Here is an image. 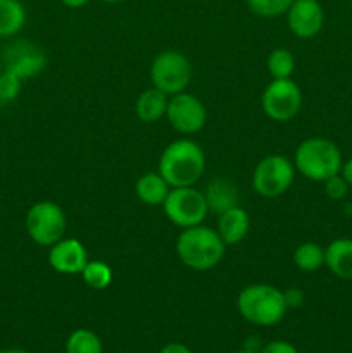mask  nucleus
Segmentation results:
<instances>
[{
	"label": "nucleus",
	"instance_id": "0eeeda50",
	"mask_svg": "<svg viewBox=\"0 0 352 353\" xmlns=\"http://www.w3.org/2000/svg\"><path fill=\"white\" fill-rule=\"evenodd\" d=\"M162 207H164L168 219L183 230L202 224L209 214L206 195L193 186L171 188Z\"/></svg>",
	"mask_w": 352,
	"mask_h": 353
},
{
	"label": "nucleus",
	"instance_id": "393cba45",
	"mask_svg": "<svg viewBox=\"0 0 352 353\" xmlns=\"http://www.w3.org/2000/svg\"><path fill=\"white\" fill-rule=\"evenodd\" d=\"M21 88H23V79L14 72L3 69L0 72V102L9 103L19 97Z\"/></svg>",
	"mask_w": 352,
	"mask_h": 353
},
{
	"label": "nucleus",
	"instance_id": "20e7f679",
	"mask_svg": "<svg viewBox=\"0 0 352 353\" xmlns=\"http://www.w3.org/2000/svg\"><path fill=\"white\" fill-rule=\"evenodd\" d=\"M342 152L326 138H307L297 147L293 165L309 181L324 183L342 171Z\"/></svg>",
	"mask_w": 352,
	"mask_h": 353
},
{
	"label": "nucleus",
	"instance_id": "ddd939ff",
	"mask_svg": "<svg viewBox=\"0 0 352 353\" xmlns=\"http://www.w3.org/2000/svg\"><path fill=\"white\" fill-rule=\"evenodd\" d=\"M86 262V248L76 238H62L48 252V264L59 274H81Z\"/></svg>",
	"mask_w": 352,
	"mask_h": 353
},
{
	"label": "nucleus",
	"instance_id": "72a5a7b5",
	"mask_svg": "<svg viewBox=\"0 0 352 353\" xmlns=\"http://www.w3.org/2000/svg\"><path fill=\"white\" fill-rule=\"evenodd\" d=\"M231 353H255V352H251V350H247V348H245V350H238V352H231Z\"/></svg>",
	"mask_w": 352,
	"mask_h": 353
},
{
	"label": "nucleus",
	"instance_id": "f704fd0d",
	"mask_svg": "<svg viewBox=\"0 0 352 353\" xmlns=\"http://www.w3.org/2000/svg\"><path fill=\"white\" fill-rule=\"evenodd\" d=\"M345 2H352V0H345Z\"/></svg>",
	"mask_w": 352,
	"mask_h": 353
},
{
	"label": "nucleus",
	"instance_id": "6ab92c4d",
	"mask_svg": "<svg viewBox=\"0 0 352 353\" xmlns=\"http://www.w3.org/2000/svg\"><path fill=\"white\" fill-rule=\"evenodd\" d=\"M26 23V9L21 0H0V38L19 33Z\"/></svg>",
	"mask_w": 352,
	"mask_h": 353
},
{
	"label": "nucleus",
	"instance_id": "f8f14e48",
	"mask_svg": "<svg viewBox=\"0 0 352 353\" xmlns=\"http://www.w3.org/2000/svg\"><path fill=\"white\" fill-rule=\"evenodd\" d=\"M286 23L297 38L309 40L323 28L324 10L317 0H293L286 10Z\"/></svg>",
	"mask_w": 352,
	"mask_h": 353
},
{
	"label": "nucleus",
	"instance_id": "9b49d317",
	"mask_svg": "<svg viewBox=\"0 0 352 353\" xmlns=\"http://www.w3.org/2000/svg\"><path fill=\"white\" fill-rule=\"evenodd\" d=\"M47 65L43 48L28 40H17L3 52V69L19 76L23 81L40 74Z\"/></svg>",
	"mask_w": 352,
	"mask_h": 353
},
{
	"label": "nucleus",
	"instance_id": "b1692460",
	"mask_svg": "<svg viewBox=\"0 0 352 353\" xmlns=\"http://www.w3.org/2000/svg\"><path fill=\"white\" fill-rule=\"evenodd\" d=\"M247 7L259 17H278L286 14L293 0H245Z\"/></svg>",
	"mask_w": 352,
	"mask_h": 353
},
{
	"label": "nucleus",
	"instance_id": "cd10ccee",
	"mask_svg": "<svg viewBox=\"0 0 352 353\" xmlns=\"http://www.w3.org/2000/svg\"><path fill=\"white\" fill-rule=\"evenodd\" d=\"M283 295H285V302H286V307H289V309H295V307L302 305L304 293L300 292L299 288L286 290V292H283Z\"/></svg>",
	"mask_w": 352,
	"mask_h": 353
},
{
	"label": "nucleus",
	"instance_id": "39448f33",
	"mask_svg": "<svg viewBox=\"0 0 352 353\" xmlns=\"http://www.w3.org/2000/svg\"><path fill=\"white\" fill-rule=\"evenodd\" d=\"M26 233L40 247H52L64 238L68 221L61 205L50 200H41L28 209L24 219Z\"/></svg>",
	"mask_w": 352,
	"mask_h": 353
},
{
	"label": "nucleus",
	"instance_id": "f03ea898",
	"mask_svg": "<svg viewBox=\"0 0 352 353\" xmlns=\"http://www.w3.org/2000/svg\"><path fill=\"white\" fill-rule=\"evenodd\" d=\"M226 245L216 230L199 224L185 228L176 240V254L186 268L193 271H209L223 259Z\"/></svg>",
	"mask_w": 352,
	"mask_h": 353
},
{
	"label": "nucleus",
	"instance_id": "c9c22d12",
	"mask_svg": "<svg viewBox=\"0 0 352 353\" xmlns=\"http://www.w3.org/2000/svg\"><path fill=\"white\" fill-rule=\"evenodd\" d=\"M0 72H2V69H0Z\"/></svg>",
	"mask_w": 352,
	"mask_h": 353
},
{
	"label": "nucleus",
	"instance_id": "aec40b11",
	"mask_svg": "<svg viewBox=\"0 0 352 353\" xmlns=\"http://www.w3.org/2000/svg\"><path fill=\"white\" fill-rule=\"evenodd\" d=\"M293 264L304 272H314L324 264V250L317 243L306 241L293 252Z\"/></svg>",
	"mask_w": 352,
	"mask_h": 353
},
{
	"label": "nucleus",
	"instance_id": "7ed1b4c3",
	"mask_svg": "<svg viewBox=\"0 0 352 353\" xmlns=\"http://www.w3.org/2000/svg\"><path fill=\"white\" fill-rule=\"evenodd\" d=\"M237 307L247 323L262 327L278 324L289 310L282 290L266 283L245 286L238 293Z\"/></svg>",
	"mask_w": 352,
	"mask_h": 353
},
{
	"label": "nucleus",
	"instance_id": "bb28decb",
	"mask_svg": "<svg viewBox=\"0 0 352 353\" xmlns=\"http://www.w3.org/2000/svg\"><path fill=\"white\" fill-rule=\"evenodd\" d=\"M261 353H299L297 348L293 347L292 343L283 340H276V341H269L268 345L261 348Z\"/></svg>",
	"mask_w": 352,
	"mask_h": 353
},
{
	"label": "nucleus",
	"instance_id": "5701e85b",
	"mask_svg": "<svg viewBox=\"0 0 352 353\" xmlns=\"http://www.w3.org/2000/svg\"><path fill=\"white\" fill-rule=\"evenodd\" d=\"M266 65H268V72L273 79H285L290 78L295 69V57L286 48H275L273 52H269Z\"/></svg>",
	"mask_w": 352,
	"mask_h": 353
},
{
	"label": "nucleus",
	"instance_id": "7c9ffc66",
	"mask_svg": "<svg viewBox=\"0 0 352 353\" xmlns=\"http://www.w3.org/2000/svg\"><path fill=\"white\" fill-rule=\"evenodd\" d=\"M61 2L69 9H79V7H85L90 0H61Z\"/></svg>",
	"mask_w": 352,
	"mask_h": 353
},
{
	"label": "nucleus",
	"instance_id": "c85d7f7f",
	"mask_svg": "<svg viewBox=\"0 0 352 353\" xmlns=\"http://www.w3.org/2000/svg\"><path fill=\"white\" fill-rule=\"evenodd\" d=\"M159 353H193V352L183 343H168L166 347H162V350Z\"/></svg>",
	"mask_w": 352,
	"mask_h": 353
},
{
	"label": "nucleus",
	"instance_id": "4be33fe9",
	"mask_svg": "<svg viewBox=\"0 0 352 353\" xmlns=\"http://www.w3.org/2000/svg\"><path fill=\"white\" fill-rule=\"evenodd\" d=\"M81 278L88 288L100 292L113 283V269L102 261H88L81 271Z\"/></svg>",
	"mask_w": 352,
	"mask_h": 353
},
{
	"label": "nucleus",
	"instance_id": "2eb2a0df",
	"mask_svg": "<svg viewBox=\"0 0 352 353\" xmlns=\"http://www.w3.org/2000/svg\"><path fill=\"white\" fill-rule=\"evenodd\" d=\"M204 195H206L209 212L216 214V216L226 212V210H230L231 207L238 205L237 186L224 178L213 179V181L207 185Z\"/></svg>",
	"mask_w": 352,
	"mask_h": 353
},
{
	"label": "nucleus",
	"instance_id": "a211bd4d",
	"mask_svg": "<svg viewBox=\"0 0 352 353\" xmlns=\"http://www.w3.org/2000/svg\"><path fill=\"white\" fill-rule=\"evenodd\" d=\"M169 192H171V186L159 172H147V174L140 176L137 185H135V193H137L138 199L145 205L150 207L162 205Z\"/></svg>",
	"mask_w": 352,
	"mask_h": 353
},
{
	"label": "nucleus",
	"instance_id": "2f4dec72",
	"mask_svg": "<svg viewBox=\"0 0 352 353\" xmlns=\"http://www.w3.org/2000/svg\"><path fill=\"white\" fill-rule=\"evenodd\" d=\"M0 353H30V352L21 350V348H7V350H3V352H0Z\"/></svg>",
	"mask_w": 352,
	"mask_h": 353
},
{
	"label": "nucleus",
	"instance_id": "a878e982",
	"mask_svg": "<svg viewBox=\"0 0 352 353\" xmlns=\"http://www.w3.org/2000/svg\"><path fill=\"white\" fill-rule=\"evenodd\" d=\"M349 183L345 181L344 176L338 172V174L331 176V178H328L326 181H324V193H326L328 199L331 200H342L347 196L349 193Z\"/></svg>",
	"mask_w": 352,
	"mask_h": 353
},
{
	"label": "nucleus",
	"instance_id": "473e14b6",
	"mask_svg": "<svg viewBox=\"0 0 352 353\" xmlns=\"http://www.w3.org/2000/svg\"><path fill=\"white\" fill-rule=\"evenodd\" d=\"M100 2H106V3H119V2H124V0H100Z\"/></svg>",
	"mask_w": 352,
	"mask_h": 353
},
{
	"label": "nucleus",
	"instance_id": "412c9836",
	"mask_svg": "<svg viewBox=\"0 0 352 353\" xmlns=\"http://www.w3.org/2000/svg\"><path fill=\"white\" fill-rule=\"evenodd\" d=\"M66 353H102V341L92 330L79 327L66 340Z\"/></svg>",
	"mask_w": 352,
	"mask_h": 353
},
{
	"label": "nucleus",
	"instance_id": "dca6fc26",
	"mask_svg": "<svg viewBox=\"0 0 352 353\" xmlns=\"http://www.w3.org/2000/svg\"><path fill=\"white\" fill-rule=\"evenodd\" d=\"M324 264L340 279H352V240L337 238L324 250Z\"/></svg>",
	"mask_w": 352,
	"mask_h": 353
},
{
	"label": "nucleus",
	"instance_id": "6e6552de",
	"mask_svg": "<svg viewBox=\"0 0 352 353\" xmlns=\"http://www.w3.org/2000/svg\"><path fill=\"white\" fill-rule=\"evenodd\" d=\"M293 178H295L293 162L283 155H268L255 165L252 172V186L259 195L275 199L289 192Z\"/></svg>",
	"mask_w": 352,
	"mask_h": 353
},
{
	"label": "nucleus",
	"instance_id": "f3484780",
	"mask_svg": "<svg viewBox=\"0 0 352 353\" xmlns=\"http://www.w3.org/2000/svg\"><path fill=\"white\" fill-rule=\"evenodd\" d=\"M168 95L155 86L144 90L138 95L137 103H135V112H137L138 119L144 123H157L162 116H166L168 110Z\"/></svg>",
	"mask_w": 352,
	"mask_h": 353
},
{
	"label": "nucleus",
	"instance_id": "423d86ee",
	"mask_svg": "<svg viewBox=\"0 0 352 353\" xmlns=\"http://www.w3.org/2000/svg\"><path fill=\"white\" fill-rule=\"evenodd\" d=\"M152 85L166 95L185 92L192 81V64L178 50H164L155 55L150 65Z\"/></svg>",
	"mask_w": 352,
	"mask_h": 353
},
{
	"label": "nucleus",
	"instance_id": "9d476101",
	"mask_svg": "<svg viewBox=\"0 0 352 353\" xmlns=\"http://www.w3.org/2000/svg\"><path fill=\"white\" fill-rule=\"evenodd\" d=\"M169 124L175 128L178 133L193 134L199 133L207 121V110L204 103L197 97L190 93L182 92L171 95L166 110Z\"/></svg>",
	"mask_w": 352,
	"mask_h": 353
},
{
	"label": "nucleus",
	"instance_id": "1a4fd4ad",
	"mask_svg": "<svg viewBox=\"0 0 352 353\" xmlns=\"http://www.w3.org/2000/svg\"><path fill=\"white\" fill-rule=\"evenodd\" d=\"M262 109L269 119L286 123L302 109V90L293 79H273L262 92Z\"/></svg>",
	"mask_w": 352,
	"mask_h": 353
},
{
	"label": "nucleus",
	"instance_id": "c756f323",
	"mask_svg": "<svg viewBox=\"0 0 352 353\" xmlns=\"http://www.w3.org/2000/svg\"><path fill=\"white\" fill-rule=\"evenodd\" d=\"M340 174L344 176L345 181L349 183V186H352V159H349L347 162H344V164H342Z\"/></svg>",
	"mask_w": 352,
	"mask_h": 353
},
{
	"label": "nucleus",
	"instance_id": "f257e3e1",
	"mask_svg": "<svg viewBox=\"0 0 352 353\" xmlns=\"http://www.w3.org/2000/svg\"><path fill=\"white\" fill-rule=\"evenodd\" d=\"M206 171V155L197 141L182 138L164 148L159 159V174L171 188L193 186Z\"/></svg>",
	"mask_w": 352,
	"mask_h": 353
},
{
	"label": "nucleus",
	"instance_id": "4468645a",
	"mask_svg": "<svg viewBox=\"0 0 352 353\" xmlns=\"http://www.w3.org/2000/svg\"><path fill=\"white\" fill-rule=\"evenodd\" d=\"M251 228V219H248L247 210L242 209L240 205L231 207L226 212L217 216V234L224 245H238L248 233Z\"/></svg>",
	"mask_w": 352,
	"mask_h": 353
}]
</instances>
